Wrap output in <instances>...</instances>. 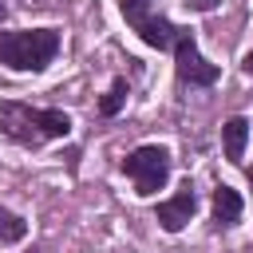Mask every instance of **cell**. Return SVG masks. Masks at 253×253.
I'll use <instances>...</instances> for the list:
<instances>
[{
    "label": "cell",
    "mask_w": 253,
    "mask_h": 253,
    "mask_svg": "<svg viewBox=\"0 0 253 253\" xmlns=\"http://www.w3.org/2000/svg\"><path fill=\"white\" fill-rule=\"evenodd\" d=\"M174 71H178V83H182V87H213V83L221 79V67L210 63V59L198 51L190 28H182V36H178V43H174Z\"/></svg>",
    "instance_id": "obj_5"
},
{
    "label": "cell",
    "mask_w": 253,
    "mask_h": 253,
    "mask_svg": "<svg viewBox=\"0 0 253 253\" xmlns=\"http://www.w3.org/2000/svg\"><path fill=\"white\" fill-rule=\"evenodd\" d=\"M241 71H245V75H253V51H249V55L241 59Z\"/></svg>",
    "instance_id": "obj_12"
},
{
    "label": "cell",
    "mask_w": 253,
    "mask_h": 253,
    "mask_svg": "<svg viewBox=\"0 0 253 253\" xmlns=\"http://www.w3.org/2000/svg\"><path fill=\"white\" fill-rule=\"evenodd\" d=\"M28 237V221L20 213H12L8 206H0V245H16Z\"/></svg>",
    "instance_id": "obj_9"
},
{
    "label": "cell",
    "mask_w": 253,
    "mask_h": 253,
    "mask_svg": "<svg viewBox=\"0 0 253 253\" xmlns=\"http://www.w3.org/2000/svg\"><path fill=\"white\" fill-rule=\"evenodd\" d=\"M126 95H130V83L126 79H115L111 83V91L99 99V115H107V119H115L119 111H123V103H126Z\"/></svg>",
    "instance_id": "obj_10"
},
{
    "label": "cell",
    "mask_w": 253,
    "mask_h": 253,
    "mask_svg": "<svg viewBox=\"0 0 253 253\" xmlns=\"http://www.w3.org/2000/svg\"><path fill=\"white\" fill-rule=\"evenodd\" d=\"M186 8H194V12H210V8H217V0H182Z\"/></svg>",
    "instance_id": "obj_11"
},
{
    "label": "cell",
    "mask_w": 253,
    "mask_h": 253,
    "mask_svg": "<svg viewBox=\"0 0 253 253\" xmlns=\"http://www.w3.org/2000/svg\"><path fill=\"white\" fill-rule=\"evenodd\" d=\"M170 170H174V158L166 146H138L123 158V174L134 182V194L142 198H154L170 182Z\"/></svg>",
    "instance_id": "obj_4"
},
{
    "label": "cell",
    "mask_w": 253,
    "mask_h": 253,
    "mask_svg": "<svg viewBox=\"0 0 253 253\" xmlns=\"http://www.w3.org/2000/svg\"><path fill=\"white\" fill-rule=\"evenodd\" d=\"M119 12H123V20L130 24V32H134L142 43H150V47H158V51H174L182 28L170 24V20L158 12L154 0H119Z\"/></svg>",
    "instance_id": "obj_3"
},
{
    "label": "cell",
    "mask_w": 253,
    "mask_h": 253,
    "mask_svg": "<svg viewBox=\"0 0 253 253\" xmlns=\"http://www.w3.org/2000/svg\"><path fill=\"white\" fill-rule=\"evenodd\" d=\"M4 16H8V8H4V4H0V20H4Z\"/></svg>",
    "instance_id": "obj_13"
},
{
    "label": "cell",
    "mask_w": 253,
    "mask_h": 253,
    "mask_svg": "<svg viewBox=\"0 0 253 253\" xmlns=\"http://www.w3.org/2000/svg\"><path fill=\"white\" fill-rule=\"evenodd\" d=\"M198 213V190L186 182L174 198H166V202H158V210H154V221L166 229V233H182L186 229V221Z\"/></svg>",
    "instance_id": "obj_6"
},
{
    "label": "cell",
    "mask_w": 253,
    "mask_h": 253,
    "mask_svg": "<svg viewBox=\"0 0 253 253\" xmlns=\"http://www.w3.org/2000/svg\"><path fill=\"white\" fill-rule=\"evenodd\" d=\"M245 142H249V119L233 115L221 126V146H225V162H241L245 158Z\"/></svg>",
    "instance_id": "obj_8"
},
{
    "label": "cell",
    "mask_w": 253,
    "mask_h": 253,
    "mask_svg": "<svg viewBox=\"0 0 253 253\" xmlns=\"http://www.w3.org/2000/svg\"><path fill=\"white\" fill-rule=\"evenodd\" d=\"M0 134H8L20 146H43L51 138H67L71 119L59 107H32L20 99H4L0 103Z\"/></svg>",
    "instance_id": "obj_1"
},
{
    "label": "cell",
    "mask_w": 253,
    "mask_h": 253,
    "mask_svg": "<svg viewBox=\"0 0 253 253\" xmlns=\"http://www.w3.org/2000/svg\"><path fill=\"white\" fill-rule=\"evenodd\" d=\"M55 55H59V32L55 28L0 32V67H8V71H43Z\"/></svg>",
    "instance_id": "obj_2"
},
{
    "label": "cell",
    "mask_w": 253,
    "mask_h": 253,
    "mask_svg": "<svg viewBox=\"0 0 253 253\" xmlns=\"http://www.w3.org/2000/svg\"><path fill=\"white\" fill-rule=\"evenodd\" d=\"M249 186H253V170H249Z\"/></svg>",
    "instance_id": "obj_14"
},
{
    "label": "cell",
    "mask_w": 253,
    "mask_h": 253,
    "mask_svg": "<svg viewBox=\"0 0 253 253\" xmlns=\"http://www.w3.org/2000/svg\"><path fill=\"white\" fill-rule=\"evenodd\" d=\"M241 210H245V202H241V194L233 190V186H217L213 190V225L217 229H229V225H237L241 221Z\"/></svg>",
    "instance_id": "obj_7"
}]
</instances>
